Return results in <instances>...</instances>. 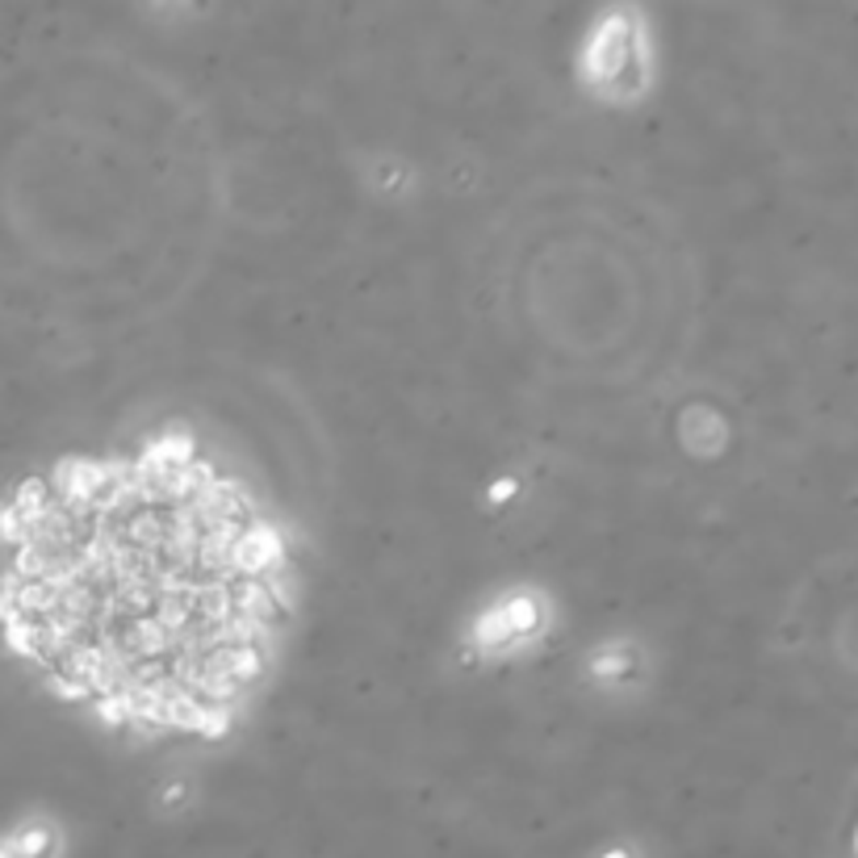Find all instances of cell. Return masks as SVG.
Wrapping results in <instances>:
<instances>
[{
    "label": "cell",
    "mask_w": 858,
    "mask_h": 858,
    "mask_svg": "<svg viewBox=\"0 0 858 858\" xmlns=\"http://www.w3.org/2000/svg\"><path fill=\"white\" fill-rule=\"evenodd\" d=\"M13 607L30 653L72 695L197 729L231 712L268 662L277 548L206 465L96 469L30 527Z\"/></svg>",
    "instance_id": "obj_1"
}]
</instances>
